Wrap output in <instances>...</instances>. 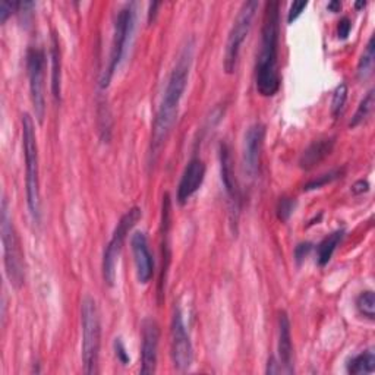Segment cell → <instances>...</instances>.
<instances>
[{"label": "cell", "instance_id": "cell-1", "mask_svg": "<svg viewBox=\"0 0 375 375\" xmlns=\"http://www.w3.org/2000/svg\"><path fill=\"white\" fill-rule=\"evenodd\" d=\"M194 59V43L188 41L176 60V64L170 72L167 80V85L160 101L157 115H155L151 141H150V162L155 163L159 159L160 151L166 141L174 129V125L178 119L179 104L183 97V92L188 85V78H190L191 66Z\"/></svg>", "mask_w": 375, "mask_h": 375}, {"label": "cell", "instance_id": "cell-2", "mask_svg": "<svg viewBox=\"0 0 375 375\" xmlns=\"http://www.w3.org/2000/svg\"><path fill=\"white\" fill-rule=\"evenodd\" d=\"M278 31L280 8L278 2L271 0L265 3L260 55L255 66V85L262 97H273L280 88L278 75Z\"/></svg>", "mask_w": 375, "mask_h": 375}, {"label": "cell", "instance_id": "cell-3", "mask_svg": "<svg viewBox=\"0 0 375 375\" xmlns=\"http://www.w3.org/2000/svg\"><path fill=\"white\" fill-rule=\"evenodd\" d=\"M22 147L25 160V188L27 206L34 223L41 220L40 202V170H38V147L36 138L34 122L29 115H22Z\"/></svg>", "mask_w": 375, "mask_h": 375}, {"label": "cell", "instance_id": "cell-4", "mask_svg": "<svg viewBox=\"0 0 375 375\" xmlns=\"http://www.w3.org/2000/svg\"><path fill=\"white\" fill-rule=\"evenodd\" d=\"M0 233H2L5 271L9 283L18 289L24 285L25 280V264L21 243L12 222L6 198H3L2 206H0Z\"/></svg>", "mask_w": 375, "mask_h": 375}, {"label": "cell", "instance_id": "cell-5", "mask_svg": "<svg viewBox=\"0 0 375 375\" xmlns=\"http://www.w3.org/2000/svg\"><path fill=\"white\" fill-rule=\"evenodd\" d=\"M83 327V364L84 372L94 375L99 372V358L101 345V323L97 302L87 295L81 304Z\"/></svg>", "mask_w": 375, "mask_h": 375}, {"label": "cell", "instance_id": "cell-6", "mask_svg": "<svg viewBox=\"0 0 375 375\" xmlns=\"http://www.w3.org/2000/svg\"><path fill=\"white\" fill-rule=\"evenodd\" d=\"M134 27H135V8H134V3H128L118 12V17L115 21V29H113L111 56H108V64H107L106 71L103 72L101 81H100L101 88H107L112 81V78L115 76L120 62L125 56V52H127L128 49Z\"/></svg>", "mask_w": 375, "mask_h": 375}, {"label": "cell", "instance_id": "cell-7", "mask_svg": "<svg viewBox=\"0 0 375 375\" xmlns=\"http://www.w3.org/2000/svg\"><path fill=\"white\" fill-rule=\"evenodd\" d=\"M141 215H143V211H141V208H138V207H132L131 210L125 213L120 217L119 223L116 225L111 241H108V243L104 248L101 270H103L104 283L108 286L115 285L116 267H118V261H119V257L122 253L123 243H125V241H127V236L132 230V227L138 223Z\"/></svg>", "mask_w": 375, "mask_h": 375}, {"label": "cell", "instance_id": "cell-8", "mask_svg": "<svg viewBox=\"0 0 375 375\" xmlns=\"http://www.w3.org/2000/svg\"><path fill=\"white\" fill-rule=\"evenodd\" d=\"M258 6L260 5L257 0H248V2H245L242 8L239 9V13L236 20H234L233 22V27L230 29L227 43H226V52H225V60H223V66H225L226 73H233L234 71H236L242 45L249 34V31H251L253 21L258 10Z\"/></svg>", "mask_w": 375, "mask_h": 375}, {"label": "cell", "instance_id": "cell-9", "mask_svg": "<svg viewBox=\"0 0 375 375\" xmlns=\"http://www.w3.org/2000/svg\"><path fill=\"white\" fill-rule=\"evenodd\" d=\"M27 69L29 80L31 103L34 107L36 118L40 123L45 115V96H44V78H45V55L41 49H29L27 53Z\"/></svg>", "mask_w": 375, "mask_h": 375}, {"label": "cell", "instance_id": "cell-10", "mask_svg": "<svg viewBox=\"0 0 375 375\" xmlns=\"http://www.w3.org/2000/svg\"><path fill=\"white\" fill-rule=\"evenodd\" d=\"M170 356L175 369L183 372L190 369L194 362V348L186 332V325L181 309H175L170 325Z\"/></svg>", "mask_w": 375, "mask_h": 375}, {"label": "cell", "instance_id": "cell-11", "mask_svg": "<svg viewBox=\"0 0 375 375\" xmlns=\"http://www.w3.org/2000/svg\"><path fill=\"white\" fill-rule=\"evenodd\" d=\"M218 160H220L222 183H223L225 192L227 195V201L230 206L232 220L236 222L239 210H241V190H239L236 175H234L232 151L226 143H222L220 147H218Z\"/></svg>", "mask_w": 375, "mask_h": 375}, {"label": "cell", "instance_id": "cell-12", "mask_svg": "<svg viewBox=\"0 0 375 375\" xmlns=\"http://www.w3.org/2000/svg\"><path fill=\"white\" fill-rule=\"evenodd\" d=\"M141 339H143L141 341V374H154L157 369L160 341V327L157 321L153 318L144 320Z\"/></svg>", "mask_w": 375, "mask_h": 375}, {"label": "cell", "instance_id": "cell-13", "mask_svg": "<svg viewBox=\"0 0 375 375\" xmlns=\"http://www.w3.org/2000/svg\"><path fill=\"white\" fill-rule=\"evenodd\" d=\"M264 136H265V128L262 123L251 125L245 134L242 163H243V171L249 178H255L260 170Z\"/></svg>", "mask_w": 375, "mask_h": 375}, {"label": "cell", "instance_id": "cell-14", "mask_svg": "<svg viewBox=\"0 0 375 375\" xmlns=\"http://www.w3.org/2000/svg\"><path fill=\"white\" fill-rule=\"evenodd\" d=\"M131 248L135 261L136 278L141 285H147L154 276V260L146 233L135 232L131 238Z\"/></svg>", "mask_w": 375, "mask_h": 375}, {"label": "cell", "instance_id": "cell-15", "mask_svg": "<svg viewBox=\"0 0 375 375\" xmlns=\"http://www.w3.org/2000/svg\"><path fill=\"white\" fill-rule=\"evenodd\" d=\"M206 178V164L201 159L194 157L186 164L179 186H178V202L179 204H185L201 188L202 182Z\"/></svg>", "mask_w": 375, "mask_h": 375}, {"label": "cell", "instance_id": "cell-16", "mask_svg": "<svg viewBox=\"0 0 375 375\" xmlns=\"http://www.w3.org/2000/svg\"><path fill=\"white\" fill-rule=\"evenodd\" d=\"M278 343H277V352H278V364L281 372L293 374V343H292V333H290V321L285 311L278 312Z\"/></svg>", "mask_w": 375, "mask_h": 375}, {"label": "cell", "instance_id": "cell-17", "mask_svg": "<svg viewBox=\"0 0 375 375\" xmlns=\"http://www.w3.org/2000/svg\"><path fill=\"white\" fill-rule=\"evenodd\" d=\"M334 144H336L334 136H325V138L316 139L314 143L309 144V147L302 153L299 159V166L304 170L314 169L317 164H320L333 153Z\"/></svg>", "mask_w": 375, "mask_h": 375}, {"label": "cell", "instance_id": "cell-18", "mask_svg": "<svg viewBox=\"0 0 375 375\" xmlns=\"http://www.w3.org/2000/svg\"><path fill=\"white\" fill-rule=\"evenodd\" d=\"M169 230H170V198H169V194H166L164 198H163V210H162V255H163V265H162V276H160V281H159V296H160V298L164 293L166 273H167L169 261H170Z\"/></svg>", "mask_w": 375, "mask_h": 375}, {"label": "cell", "instance_id": "cell-19", "mask_svg": "<svg viewBox=\"0 0 375 375\" xmlns=\"http://www.w3.org/2000/svg\"><path fill=\"white\" fill-rule=\"evenodd\" d=\"M52 92L56 101H60L62 96V53H60V44L57 36H52Z\"/></svg>", "mask_w": 375, "mask_h": 375}, {"label": "cell", "instance_id": "cell-20", "mask_svg": "<svg viewBox=\"0 0 375 375\" xmlns=\"http://www.w3.org/2000/svg\"><path fill=\"white\" fill-rule=\"evenodd\" d=\"M343 236H345V232L343 230H336L332 234H328L325 239H323L317 248V261L318 265L324 267L328 262H330L334 251L337 249L339 243L341 242Z\"/></svg>", "mask_w": 375, "mask_h": 375}, {"label": "cell", "instance_id": "cell-21", "mask_svg": "<svg viewBox=\"0 0 375 375\" xmlns=\"http://www.w3.org/2000/svg\"><path fill=\"white\" fill-rule=\"evenodd\" d=\"M375 371V352L368 349L353 356L348 362V372L352 375H368Z\"/></svg>", "mask_w": 375, "mask_h": 375}, {"label": "cell", "instance_id": "cell-22", "mask_svg": "<svg viewBox=\"0 0 375 375\" xmlns=\"http://www.w3.org/2000/svg\"><path fill=\"white\" fill-rule=\"evenodd\" d=\"M374 62H375V38L372 36L358 64V76L361 78V80H365V78L371 75L372 68H374Z\"/></svg>", "mask_w": 375, "mask_h": 375}, {"label": "cell", "instance_id": "cell-23", "mask_svg": "<svg viewBox=\"0 0 375 375\" xmlns=\"http://www.w3.org/2000/svg\"><path fill=\"white\" fill-rule=\"evenodd\" d=\"M374 103H375V94H374V90L371 88L368 92H367V96L362 99V101L359 103L358 108H356V112L349 123V127L351 128H356L358 125H361L372 112V108H374Z\"/></svg>", "mask_w": 375, "mask_h": 375}, {"label": "cell", "instance_id": "cell-24", "mask_svg": "<svg viewBox=\"0 0 375 375\" xmlns=\"http://www.w3.org/2000/svg\"><path fill=\"white\" fill-rule=\"evenodd\" d=\"M356 308L359 314L367 317L368 320H374L375 317V295L372 290H365L358 296Z\"/></svg>", "mask_w": 375, "mask_h": 375}, {"label": "cell", "instance_id": "cell-25", "mask_svg": "<svg viewBox=\"0 0 375 375\" xmlns=\"http://www.w3.org/2000/svg\"><path fill=\"white\" fill-rule=\"evenodd\" d=\"M343 175V170L340 169H336V170H332V171H327V174H323L320 176H317L316 179H312L309 181L305 186H304V190L305 191H314V190H320V188L328 185V183H332L334 182L336 179L341 178Z\"/></svg>", "mask_w": 375, "mask_h": 375}, {"label": "cell", "instance_id": "cell-26", "mask_svg": "<svg viewBox=\"0 0 375 375\" xmlns=\"http://www.w3.org/2000/svg\"><path fill=\"white\" fill-rule=\"evenodd\" d=\"M346 100H348V85L345 83H341L334 90L333 100H332V115L334 118L340 116L343 107H345L346 104Z\"/></svg>", "mask_w": 375, "mask_h": 375}, {"label": "cell", "instance_id": "cell-27", "mask_svg": "<svg viewBox=\"0 0 375 375\" xmlns=\"http://www.w3.org/2000/svg\"><path fill=\"white\" fill-rule=\"evenodd\" d=\"M295 208H296L295 198H290V197L280 198L277 202V208H276L277 218L280 222H288L292 217V214L295 213Z\"/></svg>", "mask_w": 375, "mask_h": 375}, {"label": "cell", "instance_id": "cell-28", "mask_svg": "<svg viewBox=\"0 0 375 375\" xmlns=\"http://www.w3.org/2000/svg\"><path fill=\"white\" fill-rule=\"evenodd\" d=\"M15 10H18V2L2 0V2H0V22L5 24Z\"/></svg>", "mask_w": 375, "mask_h": 375}, {"label": "cell", "instance_id": "cell-29", "mask_svg": "<svg viewBox=\"0 0 375 375\" xmlns=\"http://www.w3.org/2000/svg\"><path fill=\"white\" fill-rule=\"evenodd\" d=\"M113 348H115V355L118 358V361L122 364V365H128L131 358L127 352V348H125L122 339H115V343H113Z\"/></svg>", "mask_w": 375, "mask_h": 375}, {"label": "cell", "instance_id": "cell-30", "mask_svg": "<svg viewBox=\"0 0 375 375\" xmlns=\"http://www.w3.org/2000/svg\"><path fill=\"white\" fill-rule=\"evenodd\" d=\"M306 6H308L306 0H302V2H293L290 9H289V13H288V22L292 24V22H295L296 20H298Z\"/></svg>", "mask_w": 375, "mask_h": 375}, {"label": "cell", "instance_id": "cell-31", "mask_svg": "<svg viewBox=\"0 0 375 375\" xmlns=\"http://www.w3.org/2000/svg\"><path fill=\"white\" fill-rule=\"evenodd\" d=\"M311 249H312V245L309 242H304V243H299L298 246H296V249H295L296 262L301 264L308 257V254L311 253Z\"/></svg>", "mask_w": 375, "mask_h": 375}, {"label": "cell", "instance_id": "cell-32", "mask_svg": "<svg viewBox=\"0 0 375 375\" xmlns=\"http://www.w3.org/2000/svg\"><path fill=\"white\" fill-rule=\"evenodd\" d=\"M351 28H352V24H351V20L349 18H341L340 22H339V27H337V34H339V38L345 40L348 38L349 33H351Z\"/></svg>", "mask_w": 375, "mask_h": 375}, {"label": "cell", "instance_id": "cell-33", "mask_svg": "<svg viewBox=\"0 0 375 375\" xmlns=\"http://www.w3.org/2000/svg\"><path fill=\"white\" fill-rule=\"evenodd\" d=\"M369 190V185L367 181H358L353 186H352V191L353 194H362V192H367Z\"/></svg>", "mask_w": 375, "mask_h": 375}, {"label": "cell", "instance_id": "cell-34", "mask_svg": "<svg viewBox=\"0 0 375 375\" xmlns=\"http://www.w3.org/2000/svg\"><path fill=\"white\" fill-rule=\"evenodd\" d=\"M278 372H281L280 364L274 356H271L270 361H269V367H267V374H278Z\"/></svg>", "mask_w": 375, "mask_h": 375}, {"label": "cell", "instance_id": "cell-35", "mask_svg": "<svg viewBox=\"0 0 375 375\" xmlns=\"http://www.w3.org/2000/svg\"><path fill=\"white\" fill-rule=\"evenodd\" d=\"M159 6H160V3H151V5H150V12H148V22L154 21V18H155V13H157V12H155V9H157Z\"/></svg>", "mask_w": 375, "mask_h": 375}, {"label": "cell", "instance_id": "cell-36", "mask_svg": "<svg viewBox=\"0 0 375 375\" xmlns=\"http://www.w3.org/2000/svg\"><path fill=\"white\" fill-rule=\"evenodd\" d=\"M328 10H332V12H337L340 8H341V3L340 2H330L328 3Z\"/></svg>", "mask_w": 375, "mask_h": 375}, {"label": "cell", "instance_id": "cell-37", "mask_svg": "<svg viewBox=\"0 0 375 375\" xmlns=\"http://www.w3.org/2000/svg\"><path fill=\"white\" fill-rule=\"evenodd\" d=\"M365 5H367L365 2H358V3H356V8H358V9H359V8H364Z\"/></svg>", "mask_w": 375, "mask_h": 375}]
</instances>
